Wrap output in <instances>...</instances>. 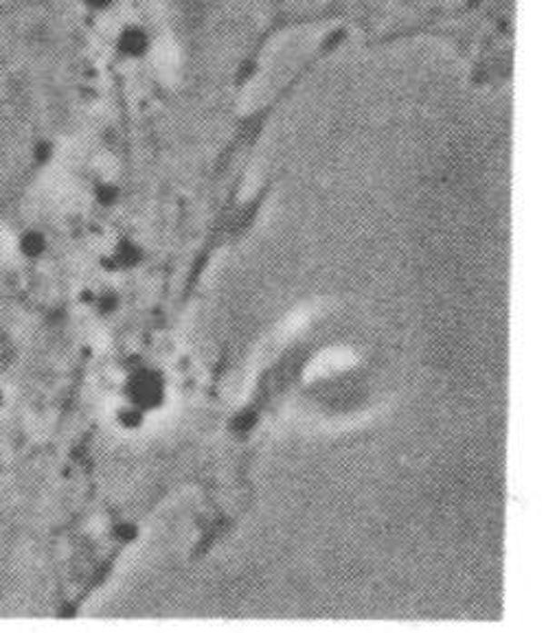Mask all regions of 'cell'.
<instances>
[{"label":"cell","mask_w":546,"mask_h":633,"mask_svg":"<svg viewBox=\"0 0 546 633\" xmlns=\"http://www.w3.org/2000/svg\"><path fill=\"white\" fill-rule=\"evenodd\" d=\"M150 34H147L145 26L141 25H127L121 29L119 37H116V49L124 57H130V60H139V57L145 55L150 51Z\"/></svg>","instance_id":"6da1fadb"},{"label":"cell","mask_w":546,"mask_h":633,"mask_svg":"<svg viewBox=\"0 0 546 633\" xmlns=\"http://www.w3.org/2000/svg\"><path fill=\"white\" fill-rule=\"evenodd\" d=\"M84 3H86L90 9H97V12H102V9L113 7L114 0H84Z\"/></svg>","instance_id":"3957f363"},{"label":"cell","mask_w":546,"mask_h":633,"mask_svg":"<svg viewBox=\"0 0 546 633\" xmlns=\"http://www.w3.org/2000/svg\"><path fill=\"white\" fill-rule=\"evenodd\" d=\"M353 364V355L349 353V351H325L323 355H318V358L312 361L310 369H307V377H325L332 375V372L336 371H344L349 369V366Z\"/></svg>","instance_id":"7a4b0ae2"}]
</instances>
